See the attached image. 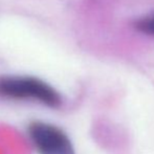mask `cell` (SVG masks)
I'll return each instance as SVG.
<instances>
[{"instance_id":"1","label":"cell","mask_w":154,"mask_h":154,"mask_svg":"<svg viewBox=\"0 0 154 154\" xmlns=\"http://www.w3.org/2000/svg\"><path fill=\"white\" fill-rule=\"evenodd\" d=\"M0 97L12 100H31L51 108H57L61 105L59 93L42 80L32 77H1Z\"/></svg>"},{"instance_id":"2","label":"cell","mask_w":154,"mask_h":154,"mask_svg":"<svg viewBox=\"0 0 154 154\" xmlns=\"http://www.w3.org/2000/svg\"><path fill=\"white\" fill-rule=\"evenodd\" d=\"M29 134L40 154H75L67 134L57 126L35 122L29 125Z\"/></svg>"},{"instance_id":"3","label":"cell","mask_w":154,"mask_h":154,"mask_svg":"<svg viewBox=\"0 0 154 154\" xmlns=\"http://www.w3.org/2000/svg\"><path fill=\"white\" fill-rule=\"evenodd\" d=\"M136 27L140 32H145V34H149L151 36H154V15L140 20L136 24Z\"/></svg>"}]
</instances>
